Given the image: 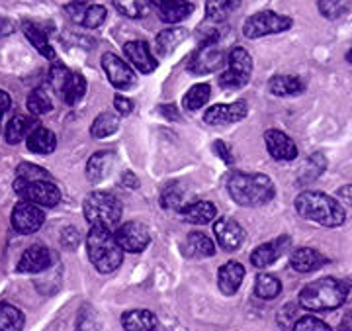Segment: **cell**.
Segmentation results:
<instances>
[{
	"mask_svg": "<svg viewBox=\"0 0 352 331\" xmlns=\"http://www.w3.org/2000/svg\"><path fill=\"white\" fill-rule=\"evenodd\" d=\"M229 194L239 206L254 208L268 204L274 198V182L261 173H241L235 171L227 180Z\"/></svg>",
	"mask_w": 352,
	"mask_h": 331,
	"instance_id": "cell-1",
	"label": "cell"
},
{
	"mask_svg": "<svg viewBox=\"0 0 352 331\" xmlns=\"http://www.w3.org/2000/svg\"><path fill=\"white\" fill-rule=\"evenodd\" d=\"M296 210L303 220H309L325 228H339L346 220L344 208L339 200L317 191L302 192L296 200Z\"/></svg>",
	"mask_w": 352,
	"mask_h": 331,
	"instance_id": "cell-2",
	"label": "cell"
},
{
	"mask_svg": "<svg viewBox=\"0 0 352 331\" xmlns=\"http://www.w3.org/2000/svg\"><path fill=\"white\" fill-rule=\"evenodd\" d=\"M346 298H349L346 282L325 277L303 286V290L300 292V306L309 312H331L344 304Z\"/></svg>",
	"mask_w": 352,
	"mask_h": 331,
	"instance_id": "cell-3",
	"label": "cell"
},
{
	"mask_svg": "<svg viewBox=\"0 0 352 331\" xmlns=\"http://www.w3.org/2000/svg\"><path fill=\"white\" fill-rule=\"evenodd\" d=\"M87 251L90 263L104 275L120 268L124 261V249L116 239L112 229L92 226L87 237Z\"/></svg>",
	"mask_w": 352,
	"mask_h": 331,
	"instance_id": "cell-4",
	"label": "cell"
},
{
	"mask_svg": "<svg viewBox=\"0 0 352 331\" xmlns=\"http://www.w3.org/2000/svg\"><path fill=\"white\" fill-rule=\"evenodd\" d=\"M122 202L110 194V192H90L85 198V217L90 226H100V228L112 229L122 220Z\"/></svg>",
	"mask_w": 352,
	"mask_h": 331,
	"instance_id": "cell-5",
	"label": "cell"
},
{
	"mask_svg": "<svg viewBox=\"0 0 352 331\" xmlns=\"http://www.w3.org/2000/svg\"><path fill=\"white\" fill-rule=\"evenodd\" d=\"M252 75L251 53L243 47H233L227 57V71L219 75V87L226 90L243 89Z\"/></svg>",
	"mask_w": 352,
	"mask_h": 331,
	"instance_id": "cell-6",
	"label": "cell"
},
{
	"mask_svg": "<svg viewBox=\"0 0 352 331\" xmlns=\"http://www.w3.org/2000/svg\"><path fill=\"white\" fill-rule=\"evenodd\" d=\"M51 87L61 94L65 104L75 106L87 92V81L85 76L78 75L75 71L67 69L63 63H55L50 71Z\"/></svg>",
	"mask_w": 352,
	"mask_h": 331,
	"instance_id": "cell-7",
	"label": "cell"
},
{
	"mask_svg": "<svg viewBox=\"0 0 352 331\" xmlns=\"http://www.w3.org/2000/svg\"><path fill=\"white\" fill-rule=\"evenodd\" d=\"M294 25V20L284 14H276L272 10H263L249 16L243 24V34L249 39H258L272 34H282Z\"/></svg>",
	"mask_w": 352,
	"mask_h": 331,
	"instance_id": "cell-8",
	"label": "cell"
},
{
	"mask_svg": "<svg viewBox=\"0 0 352 331\" xmlns=\"http://www.w3.org/2000/svg\"><path fill=\"white\" fill-rule=\"evenodd\" d=\"M102 69L106 71L108 81L112 83L116 89L127 90L138 85V76L133 73V69L116 53H104L102 55Z\"/></svg>",
	"mask_w": 352,
	"mask_h": 331,
	"instance_id": "cell-9",
	"label": "cell"
},
{
	"mask_svg": "<svg viewBox=\"0 0 352 331\" xmlns=\"http://www.w3.org/2000/svg\"><path fill=\"white\" fill-rule=\"evenodd\" d=\"M223 63H226V53L217 43H201L200 50L192 55L188 69L194 75H208L221 69Z\"/></svg>",
	"mask_w": 352,
	"mask_h": 331,
	"instance_id": "cell-10",
	"label": "cell"
},
{
	"mask_svg": "<svg viewBox=\"0 0 352 331\" xmlns=\"http://www.w3.org/2000/svg\"><path fill=\"white\" fill-rule=\"evenodd\" d=\"M116 239L124 251L141 253L151 242V233H149V228L141 222H126L116 231Z\"/></svg>",
	"mask_w": 352,
	"mask_h": 331,
	"instance_id": "cell-11",
	"label": "cell"
},
{
	"mask_svg": "<svg viewBox=\"0 0 352 331\" xmlns=\"http://www.w3.org/2000/svg\"><path fill=\"white\" fill-rule=\"evenodd\" d=\"M43 222H45V216H43L41 206L28 202V200L16 204L12 212V226L18 233H24V235L36 233L43 226Z\"/></svg>",
	"mask_w": 352,
	"mask_h": 331,
	"instance_id": "cell-12",
	"label": "cell"
},
{
	"mask_svg": "<svg viewBox=\"0 0 352 331\" xmlns=\"http://www.w3.org/2000/svg\"><path fill=\"white\" fill-rule=\"evenodd\" d=\"M18 194L25 198L28 202L38 204L41 208H53L61 202V191L51 182V180H38L30 182L22 189H18Z\"/></svg>",
	"mask_w": 352,
	"mask_h": 331,
	"instance_id": "cell-13",
	"label": "cell"
},
{
	"mask_svg": "<svg viewBox=\"0 0 352 331\" xmlns=\"http://www.w3.org/2000/svg\"><path fill=\"white\" fill-rule=\"evenodd\" d=\"M249 114V106L247 102L237 100L233 104H215L212 106L204 120L210 124V126H226V124H235V122H241L243 118H247Z\"/></svg>",
	"mask_w": 352,
	"mask_h": 331,
	"instance_id": "cell-14",
	"label": "cell"
},
{
	"mask_svg": "<svg viewBox=\"0 0 352 331\" xmlns=\"http://www.w3.org/2000/svg\"><path fill=\"white\" fill-rule=\"evenodd\" d=\"M264 143H266L268 153L278 161H294L298 157V145L288 134L280 129H268L264 134Z\"/></svg>",
	"mask_w": 352,
	"mask_h": 331,
	"instance_id": "cell-15",
	"label": "cell"
},
{
	"mask_svg": "<svg viewBox=\"0 0 352 331\" xmlns=\"http://www.w3.org/2000/svg\"><path fill=\"white\" fill-rule=\"evenodd\" d=\"M215 239L219 243V247H223L226 251H237L243 242H245V231L239 224L231 217H221L217 220L214 226Z\"/></svg>",
	"mask_w": 352,
	"mask_h": 331,
	"instance_id": "cell-16",
	"label": "cell"
},
{
	"mask_svg": "<svg viewBox=\"0 0 352 331\" xmlns=\"http://www.w3.org/2000/svg\"><path fill=\"white\" fill-rule=\"evenodd\" d=\"M124 53H126L127 59L131 61V65L143 75H149V73H153L157 69V61L153 57L151 47H149L147 41H141V39L127 41L126 45H124Z\"/></svg>",
	"mask_w": 352,
	"mask_h": 331,
	"instance_id": "cell-17",
	"label": "cell"
},
{
	"mask_svg": "<svg viewBox=\"0 0 352 331\" xmlns=\"http://www.w3.org/2000/svg\"><path fill=\"white\" fill-rule=\"evenodd\" d=\"M51 251L43 245H32L28 247L22 257H20V263H18V273H30V275H36V273H43L51 267Z\"/></svg>",
	"mask_w": 352,
	"mask_h": 331,
	"instance_id": "cell-18",
	"label": "cell"
},
{
	"mask_svg": "<svg viewBox=\"0 0 352 331\" xmlns=\"http://www.w3.org/2000/svg\"><path fill=\"white\" fill-rule=\"evenodd\" d=\"M289 239L288 237H280V239H274V242L263 243L258 245L251 255V263L256 268H266L270 267L278 257H282V253L288 249Z\"/></svg>",
	"mask_w": 352,
	"mask_h": 331,
	"instance_id": "cell-19",
	"label": "cell"
},
{
	"mask_svg": "<svg viewBox=\"0 0 352 331\" xmlns=\"http://www.w3.org/2000/svg\"><path fill=\"white\" fill-rule=\"evenodd\" d=\"M243 279H245V267L237 261H227L226 265L219 268V275H217L219 290L226 296H233L239 290Z\"/></svg>",
	"mask_w": 352,
	"mask_h": 331,
	"instance_id": "cell-20",
	"label": "cell"
},
{
	"mask_svg": "<svg viewBox=\"0 0 352 331\" xmlns=\"http://www.w3.org/2000/svg\"><path fill=\"white\" fill-rule=\"evenodd\" d=\"M113 163H116V153L113 151H98L92 155L87 163V178L90 182L98 184L104 178L110 177Z\"/></svg>",
	"mask_w": 352,
	"mask_h": 331,
	"instance_id": "cell-21",
	"label": "cell"
},
{
	"mask_svg": "<svg viewBox=\"0 0 352 331\" xmlns=\"http://www.w3.org/2000/svg\"><path fill=\"white\" fill-rule=\"evenodd\" d=\"M289 263L298 273H314L317 268L323 267L327 263V259L314 247H300L292 253Z\"/></svg>",
	"mask_w": 352,
	"mask_h": 331,
	"instance_id": "cell-22",
	"label": "cell"
},
{
	"mask_svg": "<svg viewBox=\"0 0 352 331\" xmlns=\"http://www.w3.org/2000/svg\"><path fill=\"white\" fill-rule=\"evenodd\" d=\"M126 331H157V316L149 310H129L122 316Z\"/></svg>",
	"mask_w": 352,
	"mask_h": 331,
	"instance_id": "cell-23",
	"label": "cell"
},
{
	"mask_svg": "<svg viewBox=\"0 0 352 331\" xmlns=\"http://www.w3.org/2000/svg\"><path fill=\"white\" fill-rule=\"evenodd\" d=\"M182 251L190 259H204V257H212L215 255V243L200 231H194L186 237V243L182 247Z\"/></svg>",
	"mask_w": 352,
	"mask_h": 331,
	"instance_id": "cell-24",
	"label": "cell"
},
{
	"mask_svg": "<svg viewBox=\"0 0 352 331\" xmlns=\"http://www.w3.org/2000/svg\"><path fill=\"white\" fill-rule=\"evenodd\" d=\"M268 90L274 96H296V94H302L303 90H305V85H303V81L300 76L276 75L270 78Z\"/></svg>",
	"mask_w": 352,
	"mask_h": 331,
	"instance_id": "cell-25",
	"label": "cell"
},
{
	"mask_svg": "<svg viewBox=\"0 0 352 331\" xmlns=\"http://www.w3.org/2000/svg\"><path fill=\"white\" fill-rule=\"evenodd\" d=\"M57 147V138L55 134L47 127H36L30 136H28V149L38 155H50Z\"/></svg>",
	"mask_w": 352,
	"mask_h": 331,
	"instance_id": "cell-26",
	"label": "cell"
},
{
	"mask_svg": "<svg viewBox=\"0 0 352 331\" xmlns=\"http://www.w3.org/2000/svg\"><path fill=\"white\" fill-rule=\"evenodd\" d=\"M182 217L190 222V224H196V226H204V224H210L214 222L215 216H217V208H215L212 202H192L188 204L182 212Z\"/></svg>",
	"mask_w": 352,
	"mask_h": 331,
	"instance_id": "cell-27",
	"label": "cell"
},
{
	"mask_svg": "<svg viewBox=\"0 0 352 331\" xmlns=\"http://www.w3.org/2000/svg\"><path fill=\"white\" fill-rule=\"evenodd\" d=\"M22 32H24L25 38L30 39V43H32V45H34V47H36L43 57H47V59H55V50L51 47L50 39H47V34H45L38 24L28 22V20H25L24 24H22Z\"/></svg>",
	"mask_w": 352,
	"mask_h": 331,
	"instance_id": "cell-28",
	"label": "cell"
},
{
	"mask_svg": "<svg viewBox=\"0 0 352 331\" xmlns=\"http://www.w3.org/2000/svg\"><path fill=\"white\" fill-rule=\"evenodd\" d=\"M36 129V120L34 118H28V116H14L12 120L8 122V126H6V141L8 143H20V141H24L32 131Z\"/></svg>",
	"mask_w": 352,
	"mask_h": 331,
	"instance_id": "cell-29",
	"label": "cell"
},
{
	"mask_svg": "<svg viewBox=\"0 0 352 331\" xmlns=\"http://www.w3.org/2000/svg\"><path fill=\"white\" fill-rule=\"evenodd\" d=\"M186 36H188V32L184 28H166L155 39V47L161 55H168L186 39Z\"/></svg>",
	"mask_w": 352,
	"mask_h": 331,
	"instance_id": "cell-30",
	"label": "cell"
},
{
	"mask_svg": "<svg viewBox=\"0 0 352 331\" xmlns=\"http://www.w3.org/2000/svg\"><path fill=\"white\" fill-rule=\"evenodd\" d=\"M192 12H194V6L190 4L188 0L173 2V4H166L163 8H157V14H159V18L163 20L164 24H178V22L186 20Z\"/></svg>",
	"mask_w": 352,
	"mask_h": 331,
	"instance_id": "cell-31",
	"label": "cell"
},
{
	"mask_svg": "<svg viewBox=\"0 0 352 331\" xmlns=\"http://www.w3.org/2000/svg\"><path fill=\"white\" fill-rule=\"evenodd\" d=\"M241 0H206V18L210 22H223L227 16L239 8Z\"/></svg>",
	"mask_w": 352,
	"mask_h": 331,
	"instance_id": "cell-32",
	"label": "cell"
},
{
	"mask_svg": "<svg viewBox=\"0 0 352 331\" xmlns=\"http://www.w3.org/2000/svg\"><path fill=\"white\" fill-rule=\"evenodd\" d=\"M38 180H51V175L47 171H43L41 167L32 165V163H22V165H18V171H16L14 191L22 189L30 182H38Z\"/></svg>",
	"mask_w": 352,
	"mask_h": 331,
	"instance_id": "cell-33",
	"label": "cell"
},
{
	"mask_svg": "<svg viewBox=\"0 0 352 331\" xmlns=\"http://www.w3.org/2000/svg\"><path fill=\"white\" fill-rule=\"evenodd\" d=\"M120 127V118L112 112H102L90 126V136L96 140H104L108 136H112Z\"/></svg>",
	"mask_w": 352,
	"mask_h": 331,
	"instance_id": "cell-34",
	"label": "cell"
},
{
	"mask_svg": "<svg viewBox=\"0 0 352 331\" xmlns=\"http://www.w3.org/2000/svg\"><path fill=\"white\" fill-rule=\"evenodd\" d=\"M254 292L263 300H274L278 294L282 292V282L274 275L261 273L256 277V282H254Z\"/></svg>",
	"mask_w": 352,
	"mask_h": 331,
	"instance_id": "cell-35",
	"label": "cell"
},
{
	"mask_svg": "<svg viewBox=\"0 0 352 331\" xmlns=\"http://www.w3.org/2000/svg\"><path fill=\"white\" fill-rule=\"evenodd\" d=\"M325 169H327V159L321 155V153H314L303 167L300 169V182L302 184H307V182H311L317 177H321L323 173H325Z\"/></svg>",
	"mask_w": 352,
	"mask_h": 331,
	"instance_id": "cell-36",
	"label": "cell"
},
{
	"mask_svg": "<svg viewBox=\"0 0 352 331\" xmlns=\"http://www.w3.org/2000/svg\"><path fill=\"white\" fill-rule=\"evenodd\" d=\"M24 314L12 304H0V331H22Z\"/></svg>",
	"mask_w": 352,
	"mask_h": 331,
	"instance_id": "cell-37",
	"label": "cell"
},
{
	"mask_svg": "<svg viewBox=\"0 0 352 331\" xmlns=\"http://www.w3.org/2000/svg\"><path fill=\"white\" fill-rule=\"evenodd\" d=\"M161 206L164 210H170V212H182L188 202H186V192L182 191L180 186L176 184H170L166 186L161 194Z\"/></svg>",
	"mask_w": 352,
	"mask_h": 331,
	"instance_id": "cell-38",
	"label": "cell"
},
{
	"mask_svg": "<svg viewBox=\"0 0 352 331\" xmlns=\"http://www.w3.org/2000/svg\"><path fill=\"white\" fill-rule=\"evenodd\" d=\"M210 94H212L210 85H206V83L194 85V87L186 92V96H184V108L190 110V112L200 110L201 106H206V102L210 100Z\"/></svg>",
	"mask_w": 352,
	"mask_h": 331,
	"instance_id": "cell-39",
	"label": "cell"
},
{
	"mask_svg": "<svg viewBox=\"0 0 352 331\" xmlns=\"http://www.w3.org/2000/svg\"><path fill=\"white\" fill-rule=\"evenodd\" d=\"M116 10L127 18H143L149 14V0H112Z\"/></svg>",
	"mask_w": 352,
	"mask_h": 331,
	"instance_id": "cell-40",
	"label": "cell"
},
{
	"mask_svg": "<svg viewBox=\"0 0 352 331\" xmlns=\"http://www.w3.org/2000/svg\"><path fill=\"white\" fill-rule=\"evenodd\" d=\"M25 104H28V110L34 116L47 114V112H51V108H53V102H51L50 94L43 89L32 90Z\"/></svg>",
	"mask_w": 352,
	"mask_h": 331,
	"instance_id": "cell-41",
	"label": "cell"
},
{
	"mask_svg": "<svg viewBox=\"0 0 352 331\" xmlns=\"http://www.w3.org/2000/svg\"><path fill=\"white\" fill-rule=\"evenodd\" d=\"M352 0H319V12L321 16H325L327 20H337L340 16L349 12Z\"/></svg>",
	"mask_w": 352,
	"mask_h": 331,
	"instance_id": "cell-42",
	"label": "cell"
},
{
	"mask_svg": "<svg viewBox=\"0 0 352 331\" xmlns=\"http://www.w3.org/2000/svg\"><path fill=\"white\" fill-rule=\"evenodd\" d=\"M76 331H100V321L94 312V308L82 306L76 316Z\"/></svg>",
	"mask_w": 352,
	"mask_h": 331,
	"instance_id": "cell-43",
	"label": "cell"
},
{
	"mask_svg": "<svg viewBox=\"0 0 352 331\" xmlns=\"http://www.w3.org/2000/svg\"><path fill=\"white\" fill-rule=\"evenodd\" d=\"M106 18H108V10L104 6H100V4H88L85 18H82V25L94 30V28H100L106 22Z\"/></svg>",
	"mask_w": 352,
	"mask_h": 331,
	"instance_id": "cell-44",
	"label": "cell"
},
{
	"mask_svg": "<svg viewBox=\"0 0 352 331\" xmlns=\"http://www.w3.org/2000/svg\"><path fill=\"white\" fill-rule=\"evenodd\" d=\"M294 331H333L323 319L315 316H303L294 323Z\"/></svg>",
	"mask_w": 352,
	"mask_h": 331,
	"instance_id": "cell-45",
	"label": "cell"
},
{
	"mask_svg": "<svg viewBox=\"0 0 352 331\" xmlns=\"http://www.w3.org/2000/svg\"><path fill=\"white\" fill-rule=\"evenodd\" d=\"M113 106H116V110H118V114L127 116L131 114V110H133V102L126 98V96H122V94H118L116 98H113Z\"/></svg>",
	"mask_w": 352,
	"mask_h": 331,
	"instance_id": "cell-46",
	"label": "cell"
},
{
	"mask_svg": "<svg viewBox=\"0 0 352 331\" xmlns=\"http://www.w3.org/2000/svg\"><path fill=\"white\" fill-rule=\"evenodd\" d=\"M78 231H76L75 228H67L63 231V237H61V242H63V245L67 247V249H73V247H76L78 245Z\"/></svg>",
	"mask_w": 352,
	"mask_h": 331,
	"instance_id": "cell-47",
	"label": "cell"
},
{
	"mask_svg": "<svg viewBox=\"0 0 352 331\" xmlns=\"http://www.w3.org/2000/svg\"><path fill=\"white\" fill-rule=\"evenodd\" d=\"M214 151L219 159H223V161H226L227 165H231V163H233V155L229 153V147H227L223 141H215Z\"/></svg>",
	"mask_w": 352,
	"mask_h": 331,
	"instance_id": "cell-48",
	"label": "cell"
},
{
	"mask_svg": "<svg viewBox=\"0 0 352 331\" xmlns=\"http://www.w3.org/2000/svg\"><path fill=\"white\" fill-rule=\"evenodd\" d=\"M14 22L12 20H8V18H4V16H0V38H6V36H10L14 34Z\"/></svg>",
	"mask_w": 352,
	"mask_h": 331,
	"instance_id": "cell-49",
	"label": "cell"
},
{
	"mask_svg": "<svg viewBox=\"0 0 352 331\" xmlns=\"http://www.w3.org/2000/svg\"><path fill=\"white\" fill-rule=\"evenodd\" d=\"M339 198L342 202H346L349 206H352V184H346V186L339 189Z\"/></svg>",
	"mask_w": 352,
	"mask_h": 331,
	"instance_id": "cell-50",
	"label": "cell"
},
{
	"mask_svg": "<svg viewBox=\"0 0 352 331\" xmlns=\"http://www.w3.org/2000/svg\"><path fill=\"white\" fill-rule=\"evenodd\" d=\"M10 104H12V100L8 96V92H4V90L0 89V114H4L10 108Z\"/></svg>",
	"mask_w": 352,
	"mask_h": 331,
	"instance_id": "cell-51",
	"label": "cell"
},
{
	"mask_svg": "<svg viewBox=\"0 0 352 331\" xmlns=\"http://www.w3.org/2000/svg\"><path fill=\"white\" fill-rule=\"evenodd\" d=\"M124 182H127V186H129V189H138L139 186V180L133 177L131 173H126V175H124Z\"/></svg>",
	"mask_w": 352,
	"mask_h": 331,
	"instance_id": "cell-52",
	"label": "cell"
},
{
	"mask_svg": "<svg viewBox=\"0 0 352 331\" xmlns=\"http://www.w3.org/2000/svg\"><path fill=\"white\" fill-rule=\"evenodd\" d=\"M161 112H163V116H166V118H175V120L178 118L173 104H170V106H163V108H161Z\"/></svg>",
	"mask_w": 352,
	"mask_h": 331,
	"instance_id": "cell-53",
	"label": "cell"
},
{
	"mask_svg": "<svg viewBox=\"0 0 352 331\" xmlns=\"http://www.w3.org/2000/svg\"><path fill=\"white\" fill-rule=\"evenodd\" d=\"M155 8H163L166 4H173V2H184V0H149Z\"/></svg>",
	"mask_w": 352,
	"mask_h": 331,
	"instance_id": "cell-54",
	"label": "cell"
},
{
	"mask_svg": "<svg viewBox=\"0 0 352 331\" xmlns=\"http://www.w3.org/2000/svg\"><path fill=\"white\" fill-rule=\"evenodd\" d=\"M346 61H349V63L352 65V47L349 51H346Z\"/></svg>",
	"mask_w": 352,
	"mask_h": 331,
	"instance_id": "cell-55",
	"label": "cell"
},
{
	"mask_svg": "<svg viewBox=\"0 0 352 331\" xmlns=\"http://www.w3.org/2000/svg\"><path fill=\"white\" fill-rule=\"evenodd\" d=\"M351 321H352V312H351Z\"/></svg>",
	"mask_w": 352,
	"mask_h": 331,
	"instance_id": "cell-56",
	"label": "cell"
},
{
	"mask_svg": "<svg viewBox=\"0 0 352 331\" xmlns=\"http://www.w3.org/2000/svg\"><path fill=\"white\" fill-rule=\"evenodd\" d=\"M0 116H2V114H0Z\"/></svg>",
	"mask_w": 352,
	"mask_h": 331,
	"instance_id": "cell-57",
	"label": "cell"
}]
</instances>
